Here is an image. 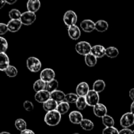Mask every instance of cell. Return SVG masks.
<instances>
[{"mask_svg":"<svg viewBox=\"0 0 134 134\" xmlns=\"http://www.w3.org/2000/svg\"><path fill=\"white\" fill-rule=\"evenodd\" d=\"M0 134H10V133H9V132H2Z\"/></svg>","mask_w":134,"mask_h":134,"instance_id":"45","label":"cell"},{"mask_svg":"<svg viewBox=\"0 0 134 134\" xmlns=\"http://www.w3.org/2000/svg\"><path fill=\"white\" fill-rule=\"evenodd\" d=\"M55 72L51 68H46L41 71L40 74V79L46 83L54 80Z\"/></svg>","mask_w":134,"mask_h":134,"instance_id":"8","label":"cell"},{"mask_svg":"<svg viewBox=\"0 0 134 134\" xmlns=\"http://www.w3.org/2000/svg\"><path fill=\"white\" fill-rule=\"evenodd\" d=\"M36 14L35 13H31L30 11L24 12L22 14L21 16L20 21L22 24L26 25V26H29L34 23L36 20Z\"/></svg>","mask_w":134,"mask_h":134,"instance_id":"7","label":"cell"},{"mask_svg":"<svg viewBox=\"0 0 134 134\" xmlns=\"http://www.w3.org/2000/svg\"><path fill=\"white\" fill-rule=\"evenodd\" d=\"M9 58L5 52L0 53V70L5 71L9 66Z\"/></svg>","mask_w":134,"mask_h":134,"instance_id":"18","label":"cell"},{"mask_svg":"<svg viewBox=\"0 0 134 134\" xmlns=\"http://www.w3.org/2000/svg\"><path fill=\"white\" fill-rule=\"evenodd\" d=\"M102 122L106 128L113 127L114 124H115V122H114V119H113V117L107 115L102 118Z\"/></svg>","mask_w":134,"mask_h":134,"instance_id":"31","label":"cell"},{"mask_svg":"<svg viewBox=\"0 0 134 134\" xmlns=\"http://www.w3.org/2000/svg\"><path fill=\"white\" fill-rule=\"evenodd\" d=\"M119 134H133V131L128 128H124L119 132Z\"/></svg>","mask_w":134,"mask_h":134,"instance_id":"39","label":"cell"},{"mask_svg":"<svg viewBox=\"0 0 134 134\" xmlns=\"http://www.w3.org/2000/svg\"><path fill=\"white\" fill-rule=\"evenodd\" d=\"M130 111H131V113L134 115V102H133V103H132V105H131Z\"/></svg>","mask_w":134,"mask_h":134,"instance_id":"43","label":"cell"},{"mask_svg":"<svg viewBox=\"0 0 134 134\" xmlns=\"http://www.w3.org/2000/svg\"><path fill=\"white\" fill-rule=\"evenodd\" d=\"M22 14L18 9H13L9 11V16L11 20H20Z\"/></svg>","mask_w":134,"mask_h":134,"instance_id":"32","label":"cell"},{"mask_svg":"<svg viewBox=\"0 0 134 134\" xmlns=\"http://www.w3.org/2000/svg\"><path fill=\"white\" fill-rule=\"evenodd\" d=\"M94 115L99 118H103L107 115V107L102 103H98V105L94 107L93 109Z\"/></svg>","mask_w":134,"mask_h":134,"instance_id":"13","label":"cell"},{"mask_svg":"<svg viewBox=\"0 0 134 134\" xmlns=\"http://www.w3.org/2000/svg\"><path fill=\"white\" fill-rule=\"evenodd\" d=\"M62 115L56 110L47 113L44 116V122L50 126H56L60 123Z\"/></svg>","mask_w":134,"mask_h":134,"instance_id":"1","label":"cell"},{"mask_svg":"<svg viewBox=\"0 0 134 134\" xmlns=\"http://www.w3.org/2000/svg\"><path fill=\"white\" fill-rule=\"evenodd\" d=\"M5 73L9 77H14L18 74V70L13 65H9L6 70L5 71Z\"/></svg>","mask_w":134,"mask_h":134,"instance_id":"34","label":"cell"},{"mask_svg":"<svg viewBox=\"0 0 134 134\" xmlns=\"http://www.w3.org/2000/svg\"><path fill=\"white\" fill-rule=\"evenodd\" d=\"M58 105V102L53 100V99H50L47 102L43 103V107L44 111H47V113H48L50 112V111H55V110L57 109Z\"/></svg>","mask_w":134,"mask_h":134,"instance_id":"19","label":"cell"},{"mask_svg":"<svg viewBox=\"0 0 134 134\" xmlns=\"http://www.w3.org/2000/svg\"><path fill=\"white\" fill-rule=\"evenodd\" d=\"M5 3H6L5 1H1V6H0V9H1L3 7H4V5H5Z\"/></svg>","mask_w":134,"mask_h":134,"instance_id":"44","label":"cell"},{"mask_svg":"<svg viewBox=\"0 0 134 134\" xmlns=\"http://www.w3.org/2000/svg\"><path fill=\"white\" fill-rule=\"evenodd\" d=\"M80 125L82 129L86 131L92 130L94 127V123L89 119H83Z\"/></svg>","mask_w":134,"mask_h":134,"instance_id":"27","label":"cell"},{"mask_svg":"<svg viewBox=\"0 0 134 134\" xmlns=\"http://www.w3.org/2000/svg\"><path fill=\"white\" fill-rule=\"evenodd\" d=\"M73 134H79V133H73Z\"/></svg>","mask_w":134,"mask_h":134,"instance_id":"46","label":"cell"},{"mask_svg":"<svg viewBox=\"0 0 134 134\" xmlns=\"http://www.w3.org/2000/svg\"><path fill=\"white\" fill-rule=\"evenodd\" d=\"M89 86L86 82H82L77 85L76 88V93L79 97H86L89 92Z\"/></svg>","mask_w":134,"mask_h":134,"instance_id":"9","label":"cell"},{"mask_svg":"<svg viewBox=\"0 0 134 134\" xmlns=\"http://www.w3.org/2000/svg\"><path fill=\"white\" fill-rule=\"evenodd\" d=\"M75 104L79 110H84L88 105L85 97H79Z\"/></svg>","mask_w":134,"mask_h":134,"instance_id":"30","label":"cell"},{"mask_svg":"<svg viewBox=\"0 0 134 134\" xmlns=\"http://www.w3.org/2000/svg\"><path fill=\"white\" fill-rule=\"evenodd\" d=\"M24 108L25 109V110L27 111H31L34 110V106L32 102H30V101H26V102H24Z\"/></svg>","mask_w":134,"mask_h":134,"instance_id":"37","label":"cell"},{"mask_svg":"<svg viewBox=\"0 0 134 134\" xmlns=\"http://www.w3.org/2000/svg\"><path fill=\"white\" fill-rule=\"evenodd\" d=\"M65 95H66V94H64L62 91L57 90H56V91L51 93V99L56 101V102H60V103H61V102L65 101Z\"/></svg>","mask_w":134,"mask_h":134,"instance_id":"20","label":"cell"},{"mask_svg":"<svg viewBox=\"0 0 134 134\" xmlns=\"http://www.w3.org/2000/svg\"><path fill=\"white\" fill-rule=\"evenodd\" d=\"M0 39H1V52H5V53L8 48V43L6 39L3 37H1Z\"/></svg>","mask_w":134,"mask_h":134,"instance_id":"36","label":"cell"},{"mask_svg":"<svg viewBox=\"0 0 134 134\" xmlns=\"http://www.w3.org/2000/svg\"><path fill=\"white\" fill-rule=\"evenodd\" d=\"M79 96L77 94H73V93H69L65 95V101L64 102H67L68 103H73L77 102Z\"/></svg>","mask_w":134,"mask_h":134,"instance_id":"33","label":"cell"},{"mask_svg":"<svg viewBox=\"0 0 134 134\" xmlns=\"http://www.w3.org/2000/svg\"><path fill=\"white\" fill-rule=\"evenodd\" d=\"M26 65L29 70L34 73L39 71L41 69L42 64L40 60L35 57H30L27 59Z\"/></svg>","mask_w":134,"mask_h":134,"instance_id":"2","label":"cell"},{"mask_svg":"<svg viewBox=\"0 0 134 134\" xmlns=\"http://www.w3.org/2000/svg\"><path fill=\"white\" fill-rule=\"evenodd\" d=\"M14 125H15L16 128L20 132H23L27 129L26 122L22 119H18L17 120H16Z\"/></svg>","mask_w":134,"mask_h":134,"instance_id":"29","label":"cell"},{"mask_svg":"<svg viewBox=\"0 0 134 134\" xmlns=\"http://www.w3.org/2000/svg\"><path fill=\"white\" fill-rule=\"evenodd\" d=\"M133 125H134V124H133Z\"/></svg>","mask_w":134,"mask_h":134,"instance_id":"48","label":"cell"},{"mask_svg":"<svg viewBox=\"0 0 134 134\" xmlns=\"http://www.w3.org/2000/svg\"><path fill=\"white\" fill-rule=\"evenodd\" d=\"M8 31H9V29H8L7 24H5L3 23L0 24V35H4V34H6Z\"/></svg>","mask_w":134,"mask_h":134,"instance_id":"38","label":"cell"},{"mask_svg":"<svg viewBox=\"0 0 134 134\" xmlns=\"http://www.w3.org/2000/svg\"><path fill=\"white\" fill-rule=\"evenodd\" d=\"M81 27L85 32L90 33L95 30L96 24L92 20H84L81 22Z\"/></svg>","mask_w":134,"mask_h":134,"instance_id":"12","label":"cell"},{"mask_svg":"<svg viewBox=\"0 0 134 134\" xmlns=\"http://www.w3.org/2000/svg\"><path fill=\"white\" fill-rule=\"evenodd\" d=\"M5 2H6V3H8L9 5H13V4L15 3L16 2V0H13V1H8V0H5Z\"/></svg>","mask_w":134,"mask_h":134,"instance_id":"42","label":"cell"},{"mask_svg":"<svg viewBox=\"0 0 134 134\" xmlns=\"http://www.w3.org/2000/svg\"><path fill=\"white\" fill-rule=\"evenodd\" d=\"M133 134H134V130L133 131Z\"/></svg>","mask_w":134,"mask_h":134,"instance_id":"47","label":"cell"},{"mask_svg":"<svg viewBox=\"0 0 134 134\" xmlns=\"http://www.w3.org/2000/svg\"><path fill=\"white\" fill-rule=\"evenodd\" d=\"M85 61L86 65L89 67H94L97 64V58L91 53L85 56Z\"/></svg>","mask_w":134,"mask_h":134,"instance_id":"28","label":"cell"},{"mask_svg":"<svg viewBox=\"0 0 134 134\" xmlns=\"http://www.w3.org/2000/svg\"><path fill=\"white\" fill-rule=\"evenodd\" d=\"M58 88V81L54 79L53 81H51V82H47V85H46L45 90L51 94L53 92L57 90Z\"/></svg>","mask_w":134,"mask_h":134,"instance_id":"24","label":"cell"},{"mask_svg":"<svg viewBox=\"0 0 134 134\" xmlns=\"http://www.w3.org/2000/svg\"><path fill=\"white\" fill-rule=\"evenodd\" d=\"M91 54L96 58H102L106 55V48L103 46L97 44L92 47Z\"/></svg>","mask_w":134,"mask_h":134,"instance_id":"10","label":"cell"},{"mask_svg":"<svg viewBox=\"0 0 134 134\" xmlns=\"http://www.w3.org/2000/svg\"><path fill=\"white\" fill-rule=\"evenodd\" d=\"M69 119L71 122L73 124H80L83 120V116L79 111H74L69 113Z\"/></svg>","mask_w":134,"mask_h":134,"instance_id":"14","label":"cell"},{"mask_svg":"<svg viewBox=\"0 0 134 134\" xmlns=\"http://www.w3.org/2000/svg\"><path fill=\"white\" fill-rule=\"evenodd\" d=\"M88 105L90 107H95L96 105L99 103V96L98 93L94 91L93 90H90L87 95L85 97Z\"/></svg>","mask_w":134,"mask_h":134,"instance_id":"4","label":"cell"},{"mask_svg":"<svg viewBox=\"0 0 134 134\" xmlns=\"http://www.w3.org/2000/svg\"><path fill=\"white\" fill-rule=\"evenodd\" d=\"M120 122L123 128H129L134 124V115L131 112L124 114L120 119Z\"/></svg>","mask_w":134,"mask_h":134,"instance_id":"6","label":"cell"},{"mask_svg":"<svg viewBox=\"0 0 134 134\" xmlns=\"http://www.w3.org/2000/svg\"><path fill=\"white\" fill-rule=\"evenodd\" d=\"M92 46L86 41H81L77 43L75 45V50L78 54L83 56H86L91 53Z\"/></svg>","mask_w":134,"mask_h":134,"instance_id":"3","label":"cell"},{"mask_svg":"<svg viewBox=\"0 0 134 134\" xmlns=\"http://www.w3.org/2000/svg\"><path fill=\"white\" fill-rule=\"evenodd\" d=\"M119 50L115 47H109L106 48V56L110 58H115L119 55Z\"/></svg>","mask_w":134,"mask_h":134,"instance_id":"23","label":"cell"},{"mask_svg":"<svg viewBox=\"0 0 134 134\" xmlns=\"http://www.w3.org/2000/svg\"><path fill=\"white\" fill-rule=\"evenodd\" d=\"M68 35L71 39L73 40H77L81 37V33L79 27L76 25L70 26L68 27Z\"/></svg>","mask_w":134,"mask_h":134,"instance_id":"15","label":"cell"},{"mask_svg":"<svg viewBox=\"0 0 134 134\" xmlns=\"http://www.w3.org/2000/svg\"><path fill=\"white\" fill-rule=\"evenodd\" d=\"M20 134H35V133L32 130H31L26 129V130L23 131V132H21Z\"/></svg>","mask_w":134,"mask_h":134,"instance_id":"40","label":"cell"},{"mask_svg":"<svg viewBox=\"0 0 134 134\" xmlns=\"http://www.w3.org/2000/svg\"><path fill=\"white\" fill-rule=\"evenodd\" d=\"M105 88V82L103 80H97L93 85V90L97 93H100L103 92Z\"/></svg>","mask_w":134,"mask_h":134,"instance_id":"22","label":"cell"},{"mask_svg":"<svg viewBox=\"0 0 134 134\" xmlns=\"http://www.w3.org/2000/svg\"><path fill=\"white\" fill-rule=\"evenodd\" d=\"M41 7V3L39 0H30L27 3V10L35 13Z\"/></svg>","mask_w":134,"mask_h":134,"instance_id":"17","label":"cell"},{"mask_svg":"<svg viewBox=\"0 0 134 134\" xmlns=\"http://www.w3.org/2000/svg\"><path fill=\"white\" fill-rule=\"evenodd\" d=\"M69 109V103L65 102H62L60 103L58 105L56 111L59 113L61 115H64L66 113Z\"/></svg>","mask_w":134,"mask_h":134,"instance_id":"25","label":"cell"},{"mask_svg":"<svg viewBox=\"0 0 134 134\" xmlns=\"http://www.w3.org/2000/svg\"><path fill=\"white\" fill-rule=\"evenodd\" d=\"M47 83L42 81L41 79H39L35 81L34 84V90L37 92L45 90Z\"/></svg>","mask_w":134,"mask_h":134,"instance_id":"26","label":"cell"},{"mask_svg":"<svg viewBox=\"0 0 134 134\" xmlns=\"http://www.w3.org/2000/svg\"><path fill=\"white\" fill-rule=\"evenodd\" d=\"M95 24V30H96L99 32H105L108 29V23L105 20H100L97 21Z\"/></svg>","mask_w":134,"mask_h":134,"instance_id":"21","label":"cell"},{"mask_svg":"<svg viewBox=\"0 0 134 134\" xmlns=\"http://www.w3.org/2000/svg\"><path fill=\"white\" fill-rule=\"evenodd\" d=\"M129 95H130V98L133 100V102H134V88H132L130 90Z\"/></svg>","mask_w":134,"mask_h":134,"instance_id":"41","label":"cell"},{"mask_svg":"<svg viewBox=\"0 0 134 134\" xmlns=\"http://www.w3.org/2000/svg\"><path fill=\"white\" fill-rule=\"evenodd\" d=\"M103 134H119V131L115 127L105 128L103 130Z\"/></svg>","mask_w":134,"mask_h":134,"instance_id":"35","label":"cell"},{"mask_svg":"<svg viewBox=\"0 0 134 134\" xmlns=\"http://www.w3.org/2000/svg\"><path fill=\"white\" fill-rule=\"evenodd\" d=\"M64 21L68 27L70 26L76 25L77 21V16L76 13L73 10H68L66 13L64 14Z\"/></svg>","mask_w":134,"mask_h":134,"instance_id":"5","label":"cell"},{"mask_svg":"<svg viewBox=\"0 0 134 134\" xmlns=\"http://www.w3.org/2000/svg\"><path fill=\"white\" fill-rule=\"evenodd\" d=\"M50 99H51V93L46 90L37 92L35 95V100L41 103H44Z\"/></svg>","mask_w":134,"mask_h":134,"instance_id":"11","label":"cell"},{"mask_svg":"<svg viewBox=\"0 0 134 134\" xmlns=\"http://www.w3.org/2000/svg\"><path fill=\"white\" fill-rule=\"evenodd\" d=\"M22 23L20 20H10L7 24L8 29L10 32L15 33L21 28Z\"/></svg>","mask_w":134,"mask_h":134,"instance_id":"16","label":"cell"}]
</instances>
